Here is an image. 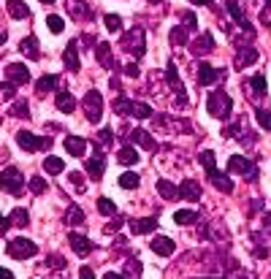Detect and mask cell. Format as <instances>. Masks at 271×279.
<instances>
[{"instance_id":"obj_1","label":"cell","mask_w":271,"mask_h":279,"mask_svg":"<svg viewBox=\"0 0 271 279\" xmlns=\"http://www.w3.org/2000/svg\"><path fill=\"white\" fill-rule=\"evenodd\" d=\"M206 109H209V114H211V117L225 119V117L230 114V98H228L222 90L211 92V95H209V101H206Z\"/></svg>"},{"instance_id":"obj_2","label":"cell","mask_w":271,"mask_h":279,"mask_svg":"<svg viewBox=\"0 0 271 279\" xmlns=\"http://www.w3.org/2000/svg\"><path fill=\"white\" fill-rule=\"evenodd\" d=\"M17 141L22 149L28 152H38V149H52V138H41V136H33L28 130H19L17 133Z\"/></svg>"},{"instance_id":"obj_3","label":"cell","mask_w":271,"mask_h":279,"mask_svg":"<svg viewBox=\"0 0 271 279\" xmlns=\"http://www.w3.org/2000/svg\"><path fill=\"white\" fill-rule=\"evenodd\" d=\"M22 184H25V176L19 174L17 168H6L3 174H0V187L6 192H11V195H19V192H22Z\"/></svg>"},{"instance_id":"obj_4","label":"cell","mask_w":271,"mask_h":279,"mask_svg":"<svg viewBox=\"0 0 271 279\" xmlns=\"http://www.w3.org/2000/svg\"><path fill=\"white\" fill-rule=\"evenodd\" d=\"M9 252L11 257H17V260H28V257H33L38 252V247L33 241H28V238H14V241H9Z\"/></svg>"},{"instance_id":"obj_5","label":"cell","mask_w":271,"mask_h":279,"mask_svg":"<svg viewBox=\"0 0 271 279\" xmlns=\"http://www.w3.org/2000/svg\"><path fill=\"white\" fill-rule=\"evenodd\" d=\"M122 46L130 52L133 57H141L144 55V33L141 30H130V33H125V38H122Z\"/></svg>"},{"instance_id":"obj_6","label":"cell","mask_w":271,"mask_h":279,"mask_svg":"<svg viewBox=\"0 0 271 279\" xmlns=\"http://www.w3.org/2000/svg\"><path fill=\"white\" fill-rule=\"evenodd\" d=\"M101 111H103V101L98 92H87V98H84V114H87L90 122H98L101 119Z\"/></svg>"},{"instance_id":"obj_7","label":"cell","mask_w":271,"mask_h":279,"mask_svg":"<svg viewBox=\"0 0 271 279\" xmlns=\"http://www.w3.org/2000/svg\"><path fill=\"white\" fill-rule=\"evenodd\" d=\"M228 168L233 171V174H241V176H247V179H255L257 176V168H255V163H249L247 157H230V163H228Z\"/></svg>"},{"instance_id":"obj_8","label":"cell","mask_w":271,"mask_h":279,"mask_svg":"<svg viewBox=\"0 0 271 279\" xmlns=\"http://www.w3.org/2000/svg\"><path fill=\"white\" fill-rule=\"evenodd\" d=\"M214 82H225V71L201 63V68H198V84H214Z\"/></svg>"},{"instance_id":"obj_9","label":"cell","mask_w":271,"mask_h":279,"mask_svg":"<svg viewBox=\"0 0 271 279\" xmlns=\"http://www.w3.org/2000/svg\"><path fill=\"white\" fill-rule=\"evenodd\" d=\"M6 79H9L11 84H25V82L30 79L28 65H22V63H11V65H6Z\"/></svg>"},{"instance_id":"obj_10","label":"cell","mask_w":271,"mask_h":279,"mask_svg":"<svg viewBox=\"0 0 271 279\" xmlns=\"http://www.w3.org/2000/svg\"><path fill=\"white\" fill-rule=\"evenodd\" d=\"M68 241H71V249H74L76 255H82V257L92 252V241H90L87 236H82V233H71Z\"/></svg>"},{"instance_id":"obj_11","label":"cell","mask_w":271,"mask_h":279,"mask_svg":"<svg viewBox=\"0 0 271 279\" xmlns=\"http://www.w3.org/2000/svg\"><path fill=\"white\" fill-rule=\"evenodd\" d=\"M174 249L176 247H174V241H171V238H166V236H155V238H152V252H155V255L168 257Z\"/></svg>"},{"instance_id":"obj_12","label":"cell","mask_w":271,"mask_h":279,"mask_svg":"<svg viewBox=\"0 0 271 279\" xmlns=\"http://www.w3.org/2000/svg\"><path fill=\"white\" fill-rule=\"evenodd\" d=\"M65 152L74 155V157H82L84 152H87V141L79 138V136H68V138H65Z\"/></svg>"},{"instance_id":"obj_13","label":"cell","mask_w":271,"mask_h":279,"mask_svg":"<svg viewBox=\"0 0 271 279\" xmlns=\"http://www.w3.org/2000/svg\"><path fill=\"white\" fill-rule=\"evenodd\" d=\"M179 198H184V201H201V184L195 182H182L179 184Z\"/></svg>"},{"instance_id":"obj_14","label":"cell","mask_w":271,"mask_h":279,"mask_svg":"<svg viewBox=\"0 0 271 279\" xmlns=\"http://www.w3.org/2000/svg\"><path fill=\"white\" fill-rule=\"evenodd\" d=\"M84 171H87L92 179H101V176H103V171H106L103 157H101V155H98V157H90V160L84 163Z\"/></svg>"},{"instance_id":"obj_15","label":"cell","mask_w":271,"mask_h":279,"mask_svg":"<svg viewBox=\"0 0 271 279\" xmlns=\"http://www.w3.org/2000/svg\"><path fill=\"white\" fill-rule=\"evenodd\" d=\"M152 228H157V220H152V217H147V220H133V222H130V233H136V236L149 233Z\"/></svg>"},{"instance_id":"obj_16","label":"cell","mask_w":271,"mask_h":279,"mask_svg":"<svg viewBox=\"0 0 271 279\" xmlns=\"http://www.w3.org/2000/svg\"><path fill=\"white\" fill-rule=\"evenodd\" d=\"M57 109L63 111V114H71V111L76 109V98L71 95V92H60V95H57Z\"/></svg>"},{"instance_id":"obj_17","label":"cell","mask_w":271,"mask_h":279,"mask_svg":"<svg viewBox=\"0 0 271 279\" xmlns=\"http://www.w3.org/2000/svg\"><path fill=\"white\" fill-rule=\"evenodd\" d=\"M257 60V52L252 46H247V49H239V57H236V68H247V65H252Z\"/></svg>"},{"instance_id":"obj_18","label":"cell","mask_w":271,"mask_h":279,"mask_svg":"<svg viewBox=\"0 0 271 279\" xmlns=\"http://www.w3.org/2000/svg\"><path fill=\"white\" fill-rule=\"evenodd\" d=\"M65 65H68L71 71H79V46H76V41H71L65 46Z\"/></svg>"},{"instance_id":"obj_19","label":"cell","mask_w":271,"mask_h":279,"mask_svg":"<svg viewBox=\"0 0 271 279\" xmlns=\"http://www.w3.org/2000/svg\"><path fill=\"white\" fill-rule=\"evenodd\" d=\"M6 9H9V14L14 17V19H25V17L30 14V9L22 3V0H9V3H6Z\"/></svg>"},{"instance_id":"obj_20","label":"cell","mask_w":271,"mask_h":279,"mask_svg":"<svg viewBox=\"0 0 271 279\" xmlns=\"http://www.w3.org/2000/svg\"><path fill=\"white\" fill-rule=\"evenodd\" d=\"M157 192H160L166 201L179 198V187H176V184H171V182H166V179H160V182H157Z\"/></svg>"},{"instance_id":"obj_21","label":"cell","mask_w":271,"mask_h":279,"mask_svg":"<svg viewBox=\"0 0 271 279\" xmlns=\"http://www.w3.org/2000/svg\"><path fill=\"white\" fill-rule=\"evenodd\" d=\"M22 52H25L30 60H38V57H41V49H38V38H36V36H28V38H25V41H22Z\"/></svg>"},{"instance_id":"obj_22","label":"cell","mask_w":271,"mask_h":279,"mask_svg":"<svg viewBox=\"0 0 271 279\" xmlns=\"http://www.w3.org/2000/svg\"><path fill=\"white\" fill-rule=\"evenodd\" d=\"M209 176H211V182H214V187L217 190H222V192H230L233 190V184H230V179L225 176V174H220V171H209Z\"/></svg>"},{"instance_id":"obj_23","label":"cell","mask_w":271,"mask_h":279,"mask_svg":"<svg viewBox=\"0 0 271 279\" xmlns=\"http://www.w3.org/2000/svg\"><path fill=\"white\" fill-rule=\"evenodd\" d=\"M211 49H214V38L209 33H201V38H195V44H193V52L201 55V52H211Z\"/></svg>"},{"instance_id":"obj_24","label":"cell","mask_w":271,"mask_h":279,"mask_svg":"<svg viewBox=\"0 0 271 279\" xmlns=\"http://www.w3.org/2000/svg\"><path fill=\"white\" fill-rule=\"evenodd\" d=\"M11 225H14V228H28V222H30V214H28V209H22V206H19V209H14L11 211Z\"/></svg>"},{"instance_id":"obj_25","label":"cell","mask_w":271,"mask_h":279,"mask_svg":"<svg viewBox=\"0 0 271 279\" xmlns=\"http://www.w3.org/2000/svg\"><path fill=\"white\" fill-rule=\"evenodd\" d=\"M130 138H133V141L138 144V147H144V149H152L155 147V141H152V136L147 130H141V128H136L133 133H130Z\"/></svg>"},{"instance_id":"obj_26","label":"cell","mask_w":271,"mask_h":279,"mask_svg":"<svg viewBox=\"0 0 271 279\" xmlns=\"http://www.w3.org/2000/svg\"><path fill=\"white\" fill-rule=\"evenodd\" d=\"M117 160H120L122 165H136L138 163V152L133 147H122L120 155H117Z\"/></svg>"},{"instance_id":"obj_27","label":"cell","mask_w":271,"mask_h":279,"mask_svg":"<svg viewBox=\"0 0 271 279\" xmlns=\"http://www.w3.org/2000/svg\"><path fill=\"white\" fill-rule=\"evenodd\" d=\"M98 63L106 65V68H117V63H111V49H109V44H98Z\"/></svg>"},{"instance_id":"obj_28","label":"cell","mask_w":271,"mask_h":279,"mask_svg":"<svg viewBox=\"0 0 271 279\" xmlns=\"http://www.w3.org/2000/svg\"><path fill=\"white\" fill-rule=\"evenodd\" d=\"M195 220H198V211H193V209H182V211H176V214H174L176 225H190Z\"/></svg>"},{"instance_id":"obj_29","label":"cell","mask_w":271,"mask_h":279,"mask_svg":"<svg viewBox=\"0 0 271 279\" xmlns=\"http://www.w3.org/2000/svg\"><path fill=\"white\" fill-rule=\"evenodd\" d=\"M63 168H65V163L60 160V157H46V160H44V171H46V174H63Z\"/></svg>"},{"instance_id":"obj_30","label":"cell","mask_w":271,"mask_h":279,"mask_svg":"<svg viewBox=\"0 0 271 279\" xmlns=\"http://www.w3.org/2000/svg\"><path fill=\"white\" fill-rule=\"evenodd\" d=\"M65 222L68 225H82L84 222V211L79 209V206H71V209L65 211Z\"/></svg>"},{"instance_id":"obj_31","label":"cell","mask_w":271,"mask_h":279,"mask_svg":"<svg viewBox=\"0 0 271 279\" xmlns=\"http://www.w3.org/2000/svg\"><path fill=\"white\" fill-rule=\"evenodd\" d=\"M68 9L74 11L76 19H87V17H90V14H87V6H84L82 0H68Z\"/></svg>"},{"instance_id":"obj_32","label":"cell","mask_w":271,"mask_h":279,"mask_svg":"<svg viewBox=\"0 0 271 279\" xmlns=\"http://www.w3.org/2000/svg\"><path fill=\"white\" fill-rule=\"evenodd\" d=\"M111 136H114V130H111V128H103V130H101V136H98V144H95V147H98V152H103L106 147H109Z\"/></svg>"},{"instance_id":"obj_33","label":"cell","mask_w":271,"mask_h":279,"mask_svg":"<svg viewBox=\"0 0 271 279\" xmlns=\"http://www.w3.org/2000/svg\"><path fill=\"white\" fill-rule=\"evenodd\" d=\"M46 25H49L52 33H63V28H65L63 17H57V14H49V17H46Z\"/></svg>"},{"instance_id":"obj_34","label":"cell","mask_w":271,"mask_h":279,"mask_svg":"<svg viewBox=\"0 0 271 279\" xmlns=\"http://www.w3.org/2000/svg\"><path fill=\"white\" fill-rule=\"evenodd\" d=\"M120 187H125V190L138 187V174H122L120 176Z\"/></svg>"},{"instance_id":"obj_35","label":"cell","mask_w":271,"mask_h":279,"mask_svg":"<svg viewBox=\"0 0 271 279\" xmlns=\"http://www.w3.org/2000/svg\"><path fill=\"white\" fill-rule=\"evenodd\" d=\"M55 87H57V76H41V79H38V92L55 90Z\"/></svg>"},{"instance_id":"obj_36","label":"cell","mask_w":271,"mask_h":279,"mask_svg":"<svg viewBox=\"0 0 271 279\" xmlns=\"http://www.w3.org/2000/svg\"><path fill=\"white\" fill-rule=\"evenodd\" d=\"M130 114H133V117H141V119H147V117H152V109H149L147 103H133Z\"/></svg>"},{"instance_id":"obj_37","label":"cell","mask_w":271,"mask_h":279,"mask_svg":"<svg viewBox=\"0 0 271 279\" xmlns=\"http://www.w3.org/2000/svg\"><path fill=\"white\" fill-rule=\"evenodd\" d=\"M98 211H101V214H114L117 211V206H114V201H109V198H101V201H98Z\"/></svg>"},{"instance_id":"obj_38","label":"cell","mask_w":271,"mask_h":279,"mask_svg":"<svg viewBox=\"0 0 271 279\" xmlns=\"http://www.w3.org/2000/svg\"><path fill=\"white\" fill-rule=\"evenodd\" d=\"M130 109H133V103H130L128 98H117V101H114V111H117V114H130Z\"/></svg>"},{"instance_id":"obj_39","label":"cell","mask_w":271,"mask_h":279,"mask_svg":"<svg viewBox=\"0 0 271 279\" xmlns=\"http://www.w3.org/2000/svg\"><path fill=\"white\" fill-rule=\"evenodd\" d=\"M125 271H128V279H138V276H141V263L130 260L128 265H125Z\"/></svg>"},{"instance_id":"obj_40","label":"cell","mask_w":271,"mask_h":279,"mask_svg":"<svg viewBox=\"0 0 271 279\" xmlns=\"http://www.w3.org/2000/svg\"><path fill=\"white\" fill-rule=\"evenodd\" d=\"M249 87H252L257 95H260V92H266V76H252V79H249Z\"/></svg>"},{"instance_id":"obj_41","label":"cell","mask_w":271,"mask_h":279,"mask_svg":"<svg viewBox=\"0 0 271 279\" xmlns=\"http://www.w3.org/2000/svg\"><path fill=\"white\" fill-rule=\"evenodd\" d=\"M171 41H174V44H187V30H182V28H174V30H171Z\"/></svg>"},{"instance_id":"obj_42","label":"cell","mask_w":271,"mask_h":279,"mask_svg":"<svg viewBox=\"0 0 271 279\" xmlns=\"http://www.w3.org/2000/svg\"><path fill=\"white\" fill-rule=\"evenodd\" d=\"M257 122H260V128L271 130V111H266V109H257Z\"/></svg>"},{"instance_id":"obj_43","label":"cell","mask_w":271,"mask_h":279,"mask_svg":"<svg viewBox=\"0 0 271 279\" xmlns=\"http://www.w3.org/2000/svg\"><path fill=\"white\" fill-rule=\"evenodd\" d=\"M68 182L76 187V192H84V176L82 174H76V171H71V176H68Z\"/></svg>"},{"instance_id":"obj_44","label":"cell","mask_w":271,"mask_h":279,"mask_svg":"<svg viewBox=\"0 0 271 279\" xmlns=\"http://www.w3.org/2000/svg\"><path fill=\"white\" fill-rule=\"evenodd\" d=\"M106 28H109L111 33H117V30L122 28V19L117 17V14H109V17H106Z\"/></svg>"},{"instance_id":"obj_45","label":"cell","mask_w":271,"mask_h":279,"mask_svg":"<svg viewBox=\"0 0 271 279\" xmlns=\"http://www.w3.org/2000/svg\"><path fill=\"white\" fill-rule=\"evenodd\" d=\"M201 165L206 171H214V152H201Z\"/></svg>"},{"instance_id":"obj_46","label":"cell","mask_w":271,"mask_h":279,"mask_svg":"<svg viewBox=\"0 0 271 279\" xmlns=\"http://www.w3.org/2000/svg\"><path fill=\"white\" fill-rule=\"evenodd\" d=\"M30 190L36 192V195H41V192L46 190V182H44L41 176H33V179H30Z\"/></svg>"},{"instance_id":"obj_47","label":"cell","mask_w":271,"mask_h":279,"mask_svg":"<svg viewBox=\"0 0 271 279\" xmlns=\"http://www.w3.org/2000/svg\"><path fill=\"white\" fill-rule=\"evenodd\" d=\"M9 114H14V117H25V114H28V101H19L17 106H11Z\"/></svg>"},{"instance_id":"obj_48","label":"cell","mask_w":271,"mask_h":279,"mask_svg":"<svg viewBox=\"0 0 271 279\" xmlns=\"http://www.w3.org/2000/svg\"><path fill=\"white\" fill-rule=\"evenodd\" d=\"M120 225H122V220L117 217V220H111L109 225H106V230H109V233H117V230H120Z\"/></svg>"},{"instance_id":"obj_49","label":"cell","mask_w":271,"mask_h":279,"mask_svg":"<svg viewBox=\"0 0 271 279\" xmlns=\"http://www.w3.org/2000/svg\"><path fill=\"white\" fill-rule=\"evenodd\" d=\"M79 279H95V271H92V268H87V265H84V268L79 271Z\"/></svg>"},{"instance_id":"obj_50","label":"cell","mask_w":271,"mask_h":279,"mask_svg":"<svg viewBox=\"0 0 271 279\" xmlns=\"http://www.w3.org/2000/svg\"><path fill=\"white\" fill-rule=\"evenodd\" d=\"M11 228V220L9 217H0V236H6V230Z\"/></svg>"},{"instance_id":"obj_51","label":"cell","mask_w":271,"mask_h":279,"mask_svg":"<svg viewBox=\"0 0 271 279\" xmlns=\"http://www.w3.org/2000/svg\"><path fill=\"white\" fill-rule=\"evenodd\" d=\"M184 22H187L190 30H195V14H193V11H187V14H184Z\"/></svg>"},{"instance_id":"obj_52","label":"cell","mask_w":271,"mask_h":279,"mask_svg":"<svg viewBox=\"0 0 271 279\" xmlns=\"http://www.w3.org/2000/svg\"><path fill=\"white\" fill-rule=\"evenodd\" d=\"M125 74H128V76H138V68H136V65H128V68H125Z\"/></svg>"},{"instance_id":"obj_53","label":"cell","mask_w":271,"mask_h":279,"mask_svg":"<svg viewBox=\"0 0 271 279\" xmlns=\"http://www.w3.org/2000/svg\"><path fill=\"white\" fill-rule=\"evenodd\" d=\"M103 279H125V276H120V274H117V271H109V274H106Z\"/></svg>"},{"instance_id":"obj_54","label":"cell","mask_w":271,"mask_h":279,"mask_svg":"<svg viewBox=\"0 0 271 279\" xmlns=\"http://www.w3.org/2000/svg\"><path fill=\"white\" fill-rule=\"evenodd\" d=\"M0 279H14V276H11V274H9V271H6V268H0Z\"/></svg>"},{"instance_id":"obj_55","label":"cell","mask_w":271,"mask_h":279,"mask_svg":"<svg viewBox=\"0 0 271 279\" xmlns=\"http://www.w3.org/2000/svg\"><path fill=\"white\" fill-rule=\"evenodd\" d=\"M190 3H195V6H209L211 0H190Z\"/></svg>"},{"instance_id":"obj_56","label":"cell","mask_w":271,"mask_h":279,"mask_svg":"<svg viewBox=\"0 0 271 279\" xmlns=\"http://www.w3.org/2000/svg\"><path fill=\"white\" fill-rule=\"evenodd\" d=\"M263 225H266V228L271 230V214H266V217H263Z\"/></svg>"},{"instance_id":"obj_57","label":"cell","mask_w":271,"mask_h":279,"mask_svg":"<svg viewBox=\"0 0 271 279\" xmlns=\"http://www.w3.org/2000/svg\"><path fill=\"white\" fill-rule=\"evenodd\" d=\"M6 44V33H0V46H3Z\"/></svg>"},{"instance_id":"obj_58","label":"cell","mask_w":271,"mask_h":279,"mask_svg":"<svg viewBox=\"0 0 271 279\" xmlns=\"http://www.w3.org/2000/svg\"><path fill=\"white\" fill-rule=\"evenodd\" d=\"M41 3H52V0H41Z\"/></svg>"},{"instance_id":"obj_59","label":"cell","mask_w":271,"mask_h":279,"mask_svg":"<svg viewBox=\"0 0 271 279\" xmlns=\"http://www.w3.org/2000/svg\"><path fill=\"white\" fill-rule=\"evenodd\" d=\"M149 3H157V0H149Z\"/></svg>"},{"instance_id":"obj_60","label":"cell","mask_w":271,"mask_h":279,"mask_svg":"<svg viewBox=\"0 0 271 279\" xmlns=\"http://www.w3.org/2000/svg\"><path fill=\"white\" fill-rule=\"evenodd\" d=\"M266 3H271V0H266Z\"/></svg>"}]
</instances>
